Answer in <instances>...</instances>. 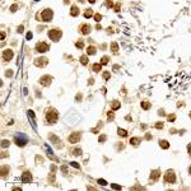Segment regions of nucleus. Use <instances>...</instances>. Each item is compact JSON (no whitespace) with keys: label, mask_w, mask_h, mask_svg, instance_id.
Wrapping results in <instances>:
<instances>
[{"label":"nucleus","mask_w":191,"mask_h":191,"mask_svg":"<svg viewBox=\"0 0 191 191\" xmlns=\"http://www.w3.org/2000/svg\"><path fill=\"white\" fill-rule=\"evenodd\" d=\"M59 119V112H57L55 108H47L46 110V120L49 124H55Z\"/></svg>","instance_id":"1"},{"label":"nucleus","mask_w":191,"mask_h":191,"mask_svg":"<svg viewBox=\"0 0 191 191\" xmlns=\"http://www.w3.org/2000/svg\"><path fill=\"white\" fill-rule=\"evenodd\" d=\"M47 36H49V38H50L51 41L57 42V41L61 38L63 32H61V29H59V28H52V29H50V31L47 32Z\"/></svg>","instance_id":"2"},{"label":"nucleus","mask_w":191,"mask_h":191,"mask_svg":"<svg viewBox=\"0 0 191 191\" xmlns=\"http://www.w3.org/2000/svg\"><path fill=\"white\" fill-rule=\"evenodd\" d=\"M14 143L18 145V147H24L27 143H28V138L22 132H18L14 135Z\"/></svg>","instance_id":"3"},{"label":"nucleus","mask_w":191,"mask_h":191,"mask_svg":"<svg viewBox=\"0 0 191 191\" xmlns=\"http://www.w3.org/2000/svg\"><path fill=\"white\" fill-rule=\"evenodd\" d=\"M164 182L167 183H175L176 182V173L173 169H168L164 173Z\"/></svg>","instance_id":"4"},{"label":"nucleus","mask_w":191,"mask_h":191,"mask_svg":"<svg viewBox=\"0 0 191 191\" xmlns=\"http://www.w3.org/2000/svg\"><path fill=\"white\" fill-rule=\"evenodd\" d=\"M52 18H54V13L51 9H43L42 13H41V19L43 22H51L52 21Z\"/></svg>","instance_id":"5"},{"label":"nucleus","mask_w":191,"mask_h":191,"mask_svg":"<svg viewBox=\"0 0 191 191\" xmlns=\"http://www.w3.org/2000/svg\"><path fill=\"white\" fill-rule=\"evenodd\" d=\"M80 138H82V132H79V131H74V132H71L70 135H69L68 140H69V143L75 144V143H79Z\"/></svg>","instance_id":"6"},{"label":"nucleus","mask_w":191,"mask_h":191,"mask_svg":"<svg viewBox=\"0 0 191 191\" xmlns=\"http://www.w3.org/2000/svg\"><path fill=\"white\" fill-rule=\"evenodd\" d=\"M36 50H37V52L43 54V52H47L50 50V46L46 42H37L36 43Z\"/></svg>","instance_id":"7"},{"label":"nucleus","mask_w":191,"mask_h":191,"mask_svg":"<svg viewBox=\"0 0 191 191\" xmlns=\"http://www.w3.org/2000/svg\"><path fill=\"white\" fill-rule=\"evenodd\" d=\"M51 82H52V76L51 75H43V76L40 78V84L42 87H49L51 84Z\"/></svg>","instance_id":"8"},{"label":"nucleus","mask_w":191,"mask_h":191,"mask_svg":"<svg viewBox=\"0 0 191 191\" xmlns=\"http://www.w3.org/2000/svg\"><path fill=\"white\" fill-rule=\"evenodd\" d=\"M49 64V59L47 57H37V59L34 60V65L38 66V68H43Z\"/></svg>","instance_id":"9"},{"label":"nucleus","mask_w":191,"mask_h":191,"mask_svg":"<svg viewBox=\"0 0 191 191\" xmlns=\"http://www.w3.org/2000/svg\"><path fill=\"white\" fill-rule=\"evenodd\" d=\"M22 182L23 183H29L31 181H32V173L29 171H24L23 173H22Z\"/></svg>","instance_id":"10"},{"label":"nucleus","mask_w":191,"mask_h":191,"mask_svg":"<svg viewBox=\"0 0 191 191\" xmlns=\"http://www.w3.org/2000/svg\"><path fill=\"white\" fill-rule=\"evenodd\" d=\"M13 51L10 50V49H7V50H4L3 51V60L4 61H10L12 59H13Z\"/></svg>","instance_id":"11"},{"label":"nucleus","mask_w":191,"mask_h":191,"mask_svg":"<svg viewBox=\"0 0 191 191\" xmlns=\"http://www.w3.org/2000/svg\"><path fill=\"white\" fill-rule=\"evenodd\" d=\"M90 29H92V27L89 26V24H87V23H83L80 27H79V32L82 33V34H89L90 33Z\"/></svg>","instance_id":"12"},{"label":"nucleus","mask_w":191,"mask_h":191,"mask_svg":"<svg viewBox=\"0 0 191 191\" xmlns=\"http://www.w3.org/2000/svg\"><path fill=\"white\" fill-rule=\"evenodd\" d=\"M161 169H153L152 172H150V180L152 181H157L159 177H161Z\"/></svg>","instance_id":"13"},{"label":"nucleus","mask_w":191,"mask_h":191,"mask_svg":"<svg viewBox=\"0 0 191 191\" xmlns=\"http://www.w3.org/2000/svg\"><path fill=\"white\" fill-rule=\"evenodd\" d=\"M49 138H50V140H52V143H55V144H56V147H57V148H61V144H60V143H61V140H60L59 138H56V136L54 135V134H50V136H49Z\"/></svg>","instance_id":"14"},{"label":"nucleus","mask_w":191,"mask_h":191,"mask_svg":"<svg viewBox=\"0 0 191 191\" xmlns=\"http://www.w3.org/2000/svg\"><path fill=\"white\" fill-rule=\"evenodd\" d=\"M70 15L71 17H78L79 15V8L76 7V5H73L70 8Z\"/></svg>","instance_id":"15"},{"label":"nucleus","mask_w":191,"mask_h":191,"mask_svg":"<svg viewBox=\"0 0 191 191\" xmlns=\"http://www.w3.org/2000/svg\"><path fill=\"white\" fill-rule=\"evenodd\" d=\"M120 107H121V103H120L119 101H116V100L112 101V103H111V110H112V111H116V110H119Z\"/></svg>","instance_id":"16"},{"label":"nucleus","mask_w":191,"mask_h":191,"mask_svg":"<svg viewBox=\"0 0 191 191\" xmlns=\"http://www.w3.org/2000/svg\"><path fill=\"white\" fill-rule=\"evenodd\" d=\"M97 54V49H96L94 46H88L87 47V55H96Z\"/></svg>","instance_id":"17"},{"label":"nucleus","mask_w":191,"mask_h":191,"mask_svg":"<svg viewBox=\"0 0 191 191\" xmlns=\"http://www.w3.org/2000/svg\"><path fill=\"white\" fill-rule=\"evenodd\" d=\"M92 69H93L94 73H100V71L102 70V64H101V63H96V64H93Z\"/></svg>","instance_id":"18"},{"label":"nucleus","mask_w":191,"mask_h":191,"mask_svg":"<svg viewBox=\"0 0 191 191\" xmlns=\"http://www.w3.org/2000/svg\"><path fill=\"white\" fill-rule=\"evenodd\" d=\"M140 143H141V139L138 138V136H134V138L130 139V144H131V145H139Z\"/></svg>","instance_id":"19"},{"label":"nucleus","mask_w":191,"mask_h":191,"mask_svg":"<svg viewBox=\"0 0 191 191\" xmlns=\"http://www.w3.org/2000/svg\"><path fill=\"white\" fill-rule=\"evenodd\" d=\"M159 147H161L162 149H168V148H169V143H168L166 139H162V140H159Z\"/></svg>","instance_id":"20"},{"label":"nucleus","mask_w":191,"mask_h":191,"mask_svg":"<svg viewBox=\"0 0 191 191\" xmlns=\"http://www.w3.org/2000/svg\"><path fill=\"white\" fill-rule=\"evenodd\" d=\"M92 17H94V13H93V9H85V12H84V18H92Z\"/></svg>","instance_id":"21"},{"label":"nucleus","mask_w":191,"mask_h":191,"mask_svg":"<svg viewBox=\"0 0 191 191\" xmlns=\"http://www.w3.org/2000/svg\"><path fill=\"white\" fill-rule=\"evenodd\" d=\"M111 51H112L113 54H117V52H119V45H117V42H112V43H111Z\"/></svg>","instance_id":"22"},{"label":"nucleus","mask_w":191,"mask_h":191,"mask_svg":"<svg viewBox=\"0 0 191 191\" xmlns=\"http://www.w3.org/2000/svg\"><path fill=\"white\" fill-rule=\"evenodd\" d=\"M150 107H152V105H150V102H148V101H143L141 102V108L143 110H150Z\"/></svg>","instance_id":"23"},{"label":"nucleus","mask_w":191,"mask_h":191,"mask_svg":"<svg viewBox=\"0 0 191 191\" xmlns=\"http://www.w3.org/2000/svg\"><path fill=\"white\" fill-rule=\"evenodd\" d=\"M117 134H119L120 136H122V138H126V136H127V131H126L125 129H120V127H119V129H117Z\"/></svg>","instance_id":"24"},{"label":"nucleus","mask_w":191,"mask_h":191,"mask_svg":"<svg viewBox=\"0 0 191 191\" xmlns=\"http://www.w3.org/2000/svg\"><path fill=\"white\" fill-rule=\"evenodd\" d=\"M75 47H76V49H79V50H82V49L84 47V41H83V40L76 41V42H75Z\"/></svg>","instance_id":"25"},{"label":"nucleus","mask_w":191,"mask_h":191,"mask_svg":"<svg viewBox=\"0 0 191 191\" xmlns=\"http://www.w3.org/2000/svg\"><path fill=\"white\" fill-rule=\"evenodd\" d=\"M80 63H82V65H87L88 64V56L87 55H83V56H80Z\"/></svg>","instance_id":"26"},{"label":"nucleus","mask_w":191,"mask_h":191,"mask_svg":"<svg viewBox=\"0 0 191 191\" xmlns=\"http://www.w3.org/2000/svg\"><path fill=\"white\" fill-rule=\"evenodd\" d=\"M73 154H74L75 157H79V156H82V149H80V148H75V149L73 150Z\"/></svg>","instance_id":"27"},{"label":"nucleus","mask_w":191,"mask_h":191,"mask_svg":"<svg viewBox=\"0 0 191 191\" xmlns=\"http://www.w3.org/2000/svg\"><path fill=\"white\" fill-rule=\"evenodd\" d=\"M108 61H110V57H108V56H103L102 59H101V64H102V65H107Z\"/></svg>","instance_id":"28"},{"label":"nucleus","mask_w":191,"mask_h":191,"mask_svg":"<svg viewBox=\"0 0 191 191\" xmlns=\"http://www.w3.org/2000/svg\"><path fill=\"white\" fill-rule=\"evenodd\" d=\"M107 119H108V121H113V119H115L113 111H108V113H107Z\"/></svg>","instance_id":"29"},{"label":"nucleus","mask_w":191,"mask_h":191,"mask_svg":"<svg viewBox=\"0 0 191 191\" xmlns=\"http://www.w3.org/2000/svg\"><path fill=\"white\" fill-rule=\"evenodd\" d=\"M102 76H103V79H105V80H108V79L111 78V74H110V71H103Z\"/></svg>","instance_id":"30"},{"label":"nucleus","mask_w":191,"mask_h":191,"mask_svg":"<svg viewBox=\"0 0 191 191\" xmlns=\"http://www.w3.org/2000/svg\"><path fill=\"white\" fill-rule=\"evenodd\" d=\"M154 127H156V129H158V130H162V129L164 127V124H163L162 121H159V122H157V124L154 125Z\"/></svg>","instance_id":"31"},{"label":"nucleus","mask_w":191,"mask_h":191,"mask_svg":"<svg viewBox=\"0 0 191 191\" xmlns=\"http://www.w3.org/2000/svg\"><path fill=\"white\" fill-rule=\"evenodd\" d=\"M167 120H168L169 122H173V121L176 120V115H173V113H172V115H168V116H167Z\"/></svg>","instance_id":"32"},{"label":"nucleus","mask_w":191,"mask_h":191,"mask_svg":"<svg viewBox=\"0 0 191 191\" xmlns=\"http://www.w3.org/2000/svg\"><path fill=\"white\" fill-rule=\"evenodd\" d=\"M93 18H94V21L98 23V22H101V19H102V15H101L100 13H97V14H94V17H93Z\"/></svg>","instance_id":"33"},{"label":"nucleus","mask_w":191,"mask_h":191,"mask_svg":"<svg viewBox=\"0 0 191 191\" xmlns=\"http://www.w3.org/2000/svg\"><path fill=\"white\" fill-rule=\"evenodd\" d=\"M18 8H19V5H18V4H13V5L9 8V10H10L12 13H14V12H17V9H18Z\"/></svg>","instance_id":"34"},{"label":"nucleus","mask_w":191,"mask_h":191,"mask_svg":"<svg viewBox=\"0 0 191 191\" xmlns=\"http://www.w3.org/2000/svg\"><path fill=\"white\" fill-rule=\"evenodd\" d=\"M107 140V136L105 135V134H103V135H100V138H98V141L100 143H105Z\"/></svg>","instance_id":"35"},{"label":"nucleus","mask_w":191,"mask_h":191,"mask_svg":"<svg viewBox=\"0 0 191 191\" xmlns=\"http://www.w3.org/2000/svg\"><path fill=\"white\" fill-rule=\"evenodd\" d=\"M9 140H7V139H4L3 141H2V148H7V147H9Z\"/></svg>","instance_id":"36"},{"label":"nucleus","mask_w":191,"mask_h":191,"mask_svg":"<svg viewBox=\"0 0 191 191\" xmlns=\"http://www.w3.org/2000/svg\"><path fill=\"white\" fill-rule=\"evenodd\" d=\"M105 5H106L107 8H112V7H113V2H112V0H106Z\"/></svg>","instance_id":"37"},{"label":"nucleus","mask_w":191,"mask_h":191,"mask_svg":"<svg viewBox=\"0 0 191 191\" xmlns=\"http://www.w3.org/2000/svg\"><path fill=\"white\" fill-rule=\"evenodd\" d=\"M120 9H121L120 3H116V4H115V12H116V13H119V12H120Z\"/></svg>","instance_id":"38"},{"label":"nucleus","mask_w":191,"mask_h":191,"mask_svg":"<svg viewBox=\"0 0 191 191\" xmlns=\"http://www.w3.org/2000/svg\"><path fill=\"white\" fill-rule=\"evenodd\" d=\"M97 182H98V183H101L102 186H106V185H107V182H106L105 180H102V178H101V180L98 178V180H97Z\"/></svg>","instance_id":"39"},{"label":"nucleus","mask_w":191,"mask_h":191,"mask_svg":"<svg viewBox=\"0 0 191 191\" xmlns=\"http://www.w3.org/2000/svg\"><path fill=\"white\" fill-rule=\"evenodd\" d=\"M145 139H147V140H152V139H153V136H152V134H149V132H147V134H145Z\"/></svg>","instance_id":"40"},{"label":"nucleus","mask_w":191,"mask_h":191,"mask_svg":"<svg viewBox=\"0 0 191 191\" xmlns=\"http://www.w3.org/2000/svg\"><path fill=\"white\" fill-rule=\"evenodd\" d=\"M111 187H112V188H116V190H121V186L115 185V183H112V185H111Z\"/></svg>","instance_id":"41"},{"label":"nucleus","mask_w":191,"mask_h":191,"mask_svg":"<svg viewBox=\"0 0 191 191\" xmlns=\"http://www.w3.org/2000/svg\"><path fill=\"white\" fill-rule=\"evenodd\" d=\"M187 153H188V156L191 157V143L187 145Z\"/></svg>","instance_id":"42"},{"label":"nucleus","mask_w":191,"mask_h":191,"mask_svg":"<svg viewBox=\"0 0 191 191\" xmlns=\"http://www.w3.org/2000/svg\"><path fill=\"white\" fill-rule=\"evenodd\" d=\"M158 115H159V116H164V110H158Z\"/></svg>","instance_id":"43"},{"label":"nucleus","mask_w":191,"mask_h":191,"mask_svg":"<svg viewBox=\"0 0 191 191\" xmlns=\"http://www.w3.org/2000/svg\"><path fill=\"white\" fill-rule=\"evenodd\" d=\"M70 164H71L73 167H75V168H80V167H79V164H78V163H76V162H71Z\"/></svg>","instance_id":"44"},{"label":"nucleus","mask_w":191,"mask_h":191,"mask_svg":"<svg viewBox=\"0 0 191 191\" xmlns=\"http://www.w3.org/2000/svg\"><path fill=\"white\" fill-rule=\"evenodd\" d=\"M26 38H27V40H31V38H32V33H31V32H28V33H27V36H26Z\"/></svg>","instance_id":"45"},{"label":"nucleus","mask_w":191,"mask_h":191,"mask_svg":"<svg viewBox=\"0 0 191 191\" xmlns=\"http://www.w3.org/2000/svg\"><path fill=\"white\" fill-rule=\"evenodd\" d=\"M18 32H19V33L23 32V26H19V27H18Z\"/></svg>","instance_id":"46"},{"label":"nucleus","mask_w":191,"mask_h":191,"mask_svg":"<svg viewBox=\"0 0 191 191\" xmlns=\"http://www.w3.org/2000/svg\"><path fill=\"white\" fill-rule=\"evenodd\" d=\"M0 37H2V40H4V38H5V32H2V33H0Z\"/></svg>","instance_id":"47"},{"label":"nucleus","mask_w":191,"mask_h":191,"mask_svg":"<svg viewBox=\"0 0 191 191\" xmlns=\"http://www.w3.org/2000/svg\"><path fill=\"white\" fill-rule=\"evenodd\" d=\"M93 83H94V79H93V78H90V79L88 80V84H90V85H92Z\"/></svg>","instance_id":"48"},{"label":"nucleus","mask_w":191,"mask_h":191,"mask_svg":"<svg viewBox=\"0 0 191 191\" xmlns=\"http://www.w3.org/2000/svg\"><path fill=\"white\" fill-rule=\"evenodd\" d=\"M7 76H12V70H7Z\"/></svg>","instance_id":"49"},{"label":"nucleus","mask_w":191,"mask_h":191,"mask_svg":"<svg viewBox=\"0 0 191 191\" xmlns=\"http://www.w3.org/2000/svg\"><path fill=\"white\" fill-rule=\"evenodd\" d=\"M82 100V94H78L76 96V101H80Z\"/></svg>","instance_id":"50"},{"label":"nucleus","mask_w":191,"mask_h":191,"mask_svg":"<svg viewBox=\"0 0 191 191\" xmlns=\"http://www.w3.org/2000/svg\"><path fill=\"white\" fill-rule=\"evenodd\" d=\"M125 119H126V120H127V121H131V120H132V119H131V116H129V115H127V116H126V117H125Z\"/></svg>","instance_id":"51"},{"label":"nucleus","mask_w":191,"mask_h":191,"mask_svg":"<svg viewBox=\"0 0 191 191\" xmlns=\"http://www.w3.org/2000/svg\"><path fill=\"white\" fill-rule=\"evenodd\" d=\"M96 28H97V29H101L102 27H101V24H97V26H96Z\"/></svg>","instance_id":"52"},{"label":"nucleus","mask_w":191,"mask_h":191,"mask_svg":"<svg viewBox=\"0 0 191 191\" xmlns=\"http://www.w3.org/2000/svg\"><path fill=\"white\" fill-rule=\"evenodd\" d=\"M88 2H89L90 4H94V3H96V0H88Z\"/></svg>","instance_id":"53"},{"label":"nucleus","mask_w":191,"mask_h":191,"mask_svg":"<svg viewBox=\"0 0 191 191\" xmlns=\"http://www.w3.org/2000/svg\"><path fill=\"white\" fill-rule=\"evenodd\" d=\"M188 173H190V175H191V166H190V167H188Z\"/></svg>","instance_id":"54"},{"label":"nucleus","mask_w":191,"mask_h":191,"mask_svg":"<svg viewBox=\"0 0 191 191\" xmlns=\"http://www.w3.org/2000/svg\"><path fill=\"white\" fill-rule=\"evenodd\" d=\"M79 2H80V3H84V2H85V0H79Z\"/></svg>","instance_id":"55"},{"label":"nucleus","mask_w":191,"mask_h":191,"mask_svg":"<svg viewBox=\"0 0 191 191\" xmlns=\"http://www.w3.org/2000/svg\"><path fill=\"white\" fill-rule=\"evenodd\" d=\"M188 116H190V119H191V112H190V115H188Z\"/></svg>","instance_id":"56"},{"label":"nucleus","mask_w":191,"mask_h":191,"mask_svg":"<svg viewBox=\"0 0 191 191\" xmlns=\"http://www.w3.org/2000/svg\"><path fill=\"white\" fill-rule=\"evenodd\" d=\"M34 2H40V0H34Z\"/></svg>","instance_id":"57"}]
</instances>
